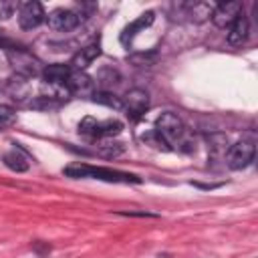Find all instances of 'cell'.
Wrapping results in <instances>:
<instances>
[{
    "label": "cell",
    "instance_id": "6da1fadb",
    "mask_svg": "<svg viewBox=\"0 0 258 258\" xmlns=\"http://www.w3.org/2000/svg\"><path fill=\"white\" fill-rule=\"evenodd\" d=\"M155 131L167 141V145L171 149L177 147V149H181L185 153L196 151V139L189 135L187 127L183 125V121L175 113H171V111L161 113L155 119Z\"/></svg>",
    "mask_w": 258,
    "mask_h": 258
},
{
    "label": "cell",
    "instance_id": "7a4b0ae2",
    "mask_svg": "<svg viewBox=\"0 0 258 258\" xmlns=\"http://www.w3.org/2000/svg\"><path fill=\"white\" fill-rule=\"evenodd\" d=\"M62 173L67 177H93V179H101V181H109V183H141L143 179L135 173L129 171H119L113 167H97V165H87V163H73L67 165L62 169Z\"/></svg>",
    "mask_w": 258,
    "mask_h": 258
},
{
    "label": "cell",
    "instance_id": "3957f363",
    "mask_svg": "<svg viewBox=\"0 0 258 258\" xmlns=\"http://www.w3.org/2000/svg\"><path fill=\"white\" fill-rule=\"evenodd\" d=\"M254 153H256V145L254 139H240L238 143L230 145L226 151V165L234 171H240L244 167H248L254 161Z\"/></svg>",
    "mask_w": 258,
    "mask_h": 258
},
{
    "label": "cell",
    "instance_id": "277c9868",
    "mask_svg": "<svg viewBox=\"0 0 258 258\" xmlns=\"http://www.w3.org/2000/svg\"><path fill=\"white\" fill-rule=\"evenodd\" d=\"M44 20H46V12H44L42 4L36 2V0L24 2L20 6V10H18V24L24 30H32V28L40 26Z\"/></svg>",
    "mask_w": 258,
    "mask_h": 258
},
{
    "label": "cell",
    "instance_id": "5b68a950",
    "mask_svg": "<svg viewBox=\"0 0 258 258\" xmlns=\"http://www.w3.org/2000/svg\"><path fill=\"white\" fill-rule=\"evenodd\" d=\"M81 18L77 16L75 10H69V8H56L52 12L46 14V24L56 30V32H69V30H75L79 26Z\"/></svg>",
    "mask_w": 258,
    "mask_h": 258
},
{
    "label": "cell",
    "instance_id": "8992f818",
    "mask_svg": "<svg viewBox=\"0 0 258 258\" xmlns=\"http://www.w3.org/2000/svg\"><path fill=\"white\" fill-rule=\"evenodd\" d=\"M8 58H10L12 67L16 69V73H18L20 77H24V79H32V77H36V75L40 73L36 58H32V56H30L28 52H24V50L8 48Z\"/></svg>",
    "mask_w": 258,
    "mask_h": 258
},
{
    "label": "cell",
    "instance_id": "52a82bcc",
    "mask_svg": "<svg viewBox=\"0 0 258 258\" xmlns=\"http://www.w3.org/2000/svg\"><path fill=\"white\" fill-rule=\"evenodd\" d=\"M123 107L127 109V117L131 121H137L147 111V107H149V95H147V91H143V89H131V91H127Z\"/></svg>",
    "mask_w": 258,
    "mask_h": 258
},
{
    "label": "cell",
    "instance_id": "ba28073f",
    "mask_svg": "<svg viewBox=\"0 0 258 258\" xmlns=\"http://www.w3.org/2000/svg\"><path fill=\"white\" fill-rule=\"evenodd\" d=\"M240 14H242V2H222L214 8L212 22L218 28H230Z\"/></svg>",
    "mask_w": 258,
    "mask_h": 258
},
{
    "label": "cell",
    "instance_id": "9c48e42d",
    "mask_svg": "<svg viewBox=\"0 0 258 258\" xmlns=\"http://www.w3.org/2000/svg\"><path fill=\"white\" fill-rule=\"evenodd\" d=\"M64 85H67L69 93L75 95V97H93V93H95V83H93V79H91L87 73H83V71L71 73L69 79L64 81Z\"/></svg>",
    "mask_w": 258,
    "mask_h": 258
},
{
    "label": "cell",
    "instance_id": "30bf717a",
    "mask_svg": "<svg viewBox=\"0 0 258 258\" xmlns=\"http://www.w3.org/2000/svg\"><path fill=\"white\" fill-rule=\"evenodd\" d=\"M153 20H155V12H153V10L143 12L139 18H135L131 24H127V26L123 28V32H121V42H123V44L131 42V40L135 38V34H137V32H141V30H145L147 26H151V24H153Z\"/></svg>",
    "mask_w": 258,
    "mask_h": 258
},
{
    "label": "cell",
    "instance_id": "8fae6325",
    "mask_svg": "<svg viewBox=\"0 0 258 258\" xmlns=\"http://www.w3.org/2000/svg\"><path fill=\"white\" fill-rule=\"evenodd\" d=\"M248 34H250V20H248V18L244 16V12H242V14L234 20V24L230 26V30H228V44L240 46V44L246 42Z\"/></svg>",
    "mask_w": 258,
    "mask_h": 258
},
{
    "label": "cell",
    "instance_id": "7c38bea8",
    "mask_svg": "<svg viewBox=\"0 0 258 258\" xmlns=\"http://www.w3.org/2000/svg\"><path fill=\"white\" fill-rule=\"evenodd\" d=\"M40 75H42L44 83H48V85H64V81L71 75V67L62 64V62H52V64H46L40 71Z\"/></svg>",
    "mask_w": 258,
    "mask_h": 258
},
{
    "label": "cell",
    "instance_id": "4fadbf2b",
    "mask_svg": "<svg viewBox=\"0 0 258 258\" xmlns=\"http://www.w3.org/2000/svg\"><path fill=\"white\" fill-rule=\"evenodd\" d=\"M101 54V46L99 44H87L83 46L79 52H75L71 64L77 69V71H85L89 64H93L97 60V56Z\"/></svg>",
    "mask_w": 258,
    "mask_h": 258
},
{
    "label": "cell",
    "instance_id": "5bb4252c",
    "mask_svg": "<svg viewBox=\"0 0 258 258\" xmlns=\"http://www.w3.org/2000/svg\"><path fill=\"white\" fill-rule=\"evenodd\" d=\"M2 161H4V165H6L10 171H14V173L28 171V167H30L28 157H26L24 153H20L18 149H12V151L4 153V155H2Z\"/></svg>",
    "mask_w": 258,
    "mask_h": 258
},
{
    "label": "cell",
    "instance_id": "9a60e30c",
    "mask_svg": "<svg viewBox=\"0 0 258 258\" xmlns=\"http://www.w3.org/2000/svg\"><path fill=\"white\" fill-rule=\"evenodd\" d=\"M26 105L32 111H54V109H58L62 105V101L52 97V95H38V97H32Z\"/></svg>",
    "mask_w": 258,
    "mask_h": 258
},
{
    "label": "cell",
    "instance_id": "2e32d148",
    "mask_svg": "<svg viewBox=\"0 0 258 258\" xmlns=\"http://www.w3.org/2000/svg\"><path fill=\"white\" fill-rule=\"evenodd\" d=\"M187 8V16H191L194 22H204L208 18H212V12L216 6L208 4V2H194V4H185Z\"/></svg>",
    "mask_w": 258,
    "mask_h": 258
},
{
    "label": "cell",
    "instance_id": "e0dca14e",
    "mask_svg": "<svg viewBox=\"0 0 258 258\" xmlns=\"http://www.w3.org/2000/svg\"><path fill=\"white\" fill-rule=\"evenodd\" d=\"M91 99H93L95 103H99V105H103V107H109V109H115V111L123 109V101H121L119 97H115L113 93H109V91H95Z\"/></svg>",
    "mask_w": 258,
    "mask_h": 258
},
{
    "label": "cell",
    "instance_id": "ac0fdd59",
    "mask_svg": "<svg viewBox=\"0 0 258 258\" xmlns=\"http://www.w3.org/2000/svg\"><path fill=\"white\" fill-rule=\"evenodd\" d=\"M208 143H210L208 147H210L212 155H226V151L230 147L228 135H224V133H212V135H208Z\"/></svg>",
    "mask_w": 258,
    "mask_h": 258
},
{
    "label": "cell",
    "instance_id": "d6986e66",
    "mask_svg": "<svg viewBox=\"0 0 258 258\" xmlns=\"http://www.w3.org/2000/svg\"><path fill=\"white\" fill-rule=\"evenodd\" d=\"M123 131V123L119 119H105L99 121V139L101 137H115Z\"/></svg>",
    "mask_w": 258,
    "mask_h": 258
},
{
    "label": "cell",
    "instance_id": "ffe728a7",
    "mask_svg": "<svg viewBox=\"0 0 258 258\" xmlns=\"http://www.w3.org/2000/svg\"><path fill=\"white\" fill-rule=\"evenodd\" d=\"M79 133L85 135V137H97L99 139V121L95 117H85L81 123H79Z\"/></svg>",
    "mask_w": 258,
    "mask_h": 258
},
{
    "label": "cell",
    "instance_id": "44dd1931",
    "mask_svg": "<svg viewBox=\"0 0 258 258\" xmlns=\"http://www.w3.org/2000/svg\"><path fill=\"white\" fill-rule=\"evenodd\" d=\"M147 145H151V147H155V149H159V151H171V147L167 145V141L155 131V129H151V131H147L143 137H141Z\"/></svg>",
    "mask_w": 258,
    "mask_h": 258
},
{
    "label": "cell",
    "instance_id": "7402d4cb",
    "mask_svg": "<svg viewBox=\"0 0 258 258\" xmlns=\"http://www.w3.org/2000/svg\"><path fill=\"white\" fill-rule=\"evenodd\" d=\"M97 83H99L101 87L117 85V83H119V73H117L115 69H111V67H105V69L99 71V75H97Z\"/></svg>",
    "mask_w": 258,
    "mask_h": 258
},
{
    "label": "cell",
    "instance_id": "603a6c76",
    "mask_svg": "<svg viewBox=\"0 0 258 258\" xmlns=\"http://www.w3.org/2000/svg\"><path fill=\"white\" fill-rule=\"evenodd\" d=\"M123 143H103V145H99V155H103V157H117V155H121L123 153Z\"/></svg>",
    "mask_w": 258,
    "mask_h": 258
},
{
    "label": "cell",
    "instance_id": "cb8c5ba5",
    "mask_svg": "<svg viewBox=\"0 0 258 258\" xmlns=\"http://www.w3.org/2000/svg\"><path fill=\"white\" fill-rule=\"evenodd\" d=\"M16 121V111L10 105L0 103V125H12Z\"/></svg>",
    "mask_w": 258,
    "mask_h": 258
},
{
    "label": "cell",
    "instance_id": "d4e9b609",
    "mask_svg": "<svg viewBox=\"0 0 258 258\" xmlns=\"http://www.w3.org/2000/svg\"><path fill=\"white\" fill-rule=\"evenodd\" d=\"M155 56H157V52H155V50H151V52H137V54L129 56V60H131V62H135V64H149V62H153V60H155Z\"/></svg>",
    "mask_w": 258,
    "mask_h": 258
},
{
    "label": "cell",
    "instance_id": "484cf974",
    "mask_svg": "<svg viewBox=\"0 0 258 258\" xmlns=\"http://www.w3.org/2000/svg\"><path fill=\"white\" fill-rule=\"evenodd\" d=\"M121 216H139V218H155V214L149 212H119Z\"/></svg>",
    "mask_w": 258,
    "mask_h": 258
}]
</instances>
